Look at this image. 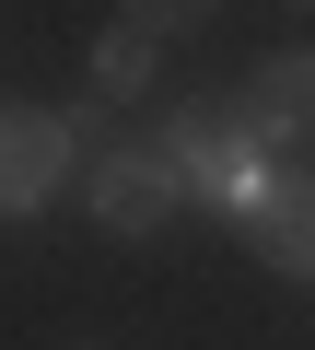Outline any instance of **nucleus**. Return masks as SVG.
<instances>
[{
  "label": "nucleus",
  "mask_w": 315,
  "mask_h": 350,
  "mask_svg": "<svg viewBox=\"0 0 315 350\" xmlns=\"http://www.w3.org/2000/svg\"><path fill=\"white\" fill-rule=\"evenodd\" d=\"M234 105H245V129L280 152V140H315V47H280V59H257L245 82H234Z\"/></svg>",
  "instance_id": "5"
},
{
  "label": "nucleus",
  "mask_w": 315,
  "mask_h": 350,
  "mask_svg": "<svg viewBox=\"0 0 315 350\" xmlns=\"http://www.w3.org/2000/svg\"><path fill=\"white\" fill-rule=\"evenodd\" d=\"M82 117H59V105H24V94H0V222H24V211H47L70 175H82Z\"/></svg>",
  "instance_id": "3"
},
{
  "label": "nucleus",
  "mask_w": 315,
  "mask_h": 350,
  "mask_svg": "<svg viewBox=\"0 0 315 350\" xmlns=\"http://www.w3.org/2000/svg\"><path fill=\"white\" fill-rule=\"evenodd\" d=\"M222 12V0H117V24H140L152 47H164V36H187V24H210Z\"/></svg>",
  "instance_id": "7"
},
{
  "label": "nucleus",
  "mask_w": 315,
  "mask_h": 350,
  "mask_svg": "<svg viewBox=\"0 0 315 350\" xmlns=\"http://www.w3.org/2000/svg\"><path fill=\"white\" fill-rule=\"evenodd\" d=\"M303 12H315V0H303Z\"/></svg>",
  "instance_id": "8"
},
{
  "label": "nucleus",
  "mask_w": 315,
  "mask_h": 350,
  "mask_svg": "<svg viewBox=\"0 0 315 350\" xmlns=\"http://www.w3.org/2000/svg\"><path fill=\"white\" fill-rule=\"evenodd\" d=\"M82 211H94V234H117V245H140V234H164L176 211H187V175L164 163V140H94L82 152Z\"/></svg>",
  "instance_id": "2"
},
{
  "label": "nucleus",
  "mask_w": 315,
  "mask_h": 350,
  "mask_svg": "<svg viewBox=\"0 0 315 350\" xmlns=\"http://www.w3.org/2000/svg\"><path fill=\"white\" fill-rule=\"evenodd\" d=\"M128 94H152V36L140 24H105L94 36V105H128Z\"/></svg>",
  "instance_id": "6"
},
{
  "label": "nucleus",
  "mask_w": 315,
  "mask_h": 350,
  "mask_svg": "<svg viewBox=\"0 0 315 350\" xmlns=\"http://www.w3.org/2000/svg\"><path fill=\"white\" fill-rule=\"evenodd\" d=\"M152 140H164V163L187 175V199H222V211H245L257 175L280 163V152L245 129L234 94H187V105H164V117H152Z\"/></svg>",
  "instance_id": "1"
},
{
  "label": "nucleus",
  "mask_w": 315,
  "mask_h": 350,
  "mask_svg": "<svg viewBox=\"0 0 315 350\" xmlns=\"http://www.w3.org/2000/svg\"><path fill=\"white\" fill-rule=\"evenodd\" d=\"M234 222H245V245H257L280 280L315 292V163H269V175H257V199H245Z\"/></svg>",
  "instance_id": "4"
}]
</instances>
